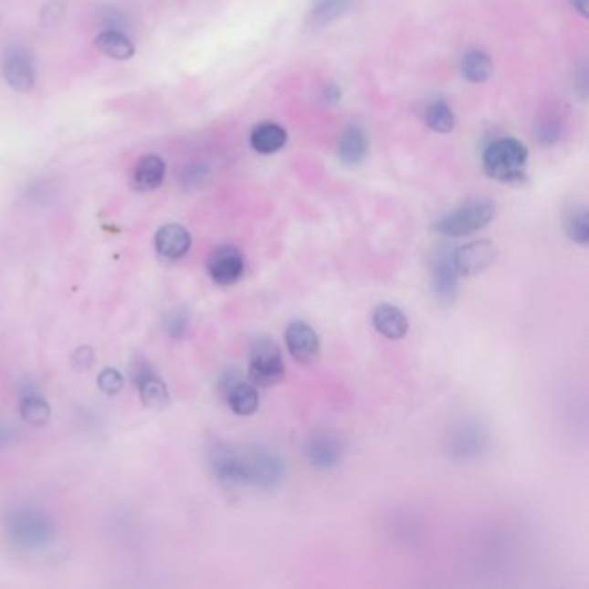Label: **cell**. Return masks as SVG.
Instances as JSON below:
<instances>
[{
    "mask_svg": "<svg viewBox=\"0 0 589 589\" xmlns=\"http://www.w3.org/2000/svg\"><path fill=\"white\" fill-rule=\"evenodd\" d=\"M529 151L526 145L513 139H496L484 149L482 166L488 175L503 184H519L526 180Z\"/></svg>",
    "mask_w": 589,
    "mask_h": 589,
    "instance_id": "6da1fadb",
    "label": "cell"
},
{
    "mask_svg": "<svg viewBox=\"0 0 589 589\" xmlns=\"http://www.w3.org/2000/svg\"><path fill=\"white\" fill-rule=\"evenodd\" d=\"M240 465L242 486L270 491L279 488L286 479V460L270 447H242Z\"/></svg>",
    "mask_w": 589,
    "mask_h": 589,
    "instance_id": "7a4b0ae2",
    "label": "cell"
},
{
    "mask_svg": "<svg viewBox=\"0 0 589 589\" xmlns=\"http://www.w3.org/2000/svg\"><path fill=\"white\" fill-rule=\"evenodd\" d=\"M494 215H496V207L489 199L470 201L467 205L443 215L434 224V230L441 236H447V237L472 236L491 224Z\"/></svg>",
    "mask_w": 589,
    "mask_h": 589,
    "instance_id": "3957f363",
    "label": "cell"
},
{
    "mask_svg": "<svg viewBox=\"0 0 589 589\" xmlns=\"http://www.w3.org/2000/svg\"><path fill=\"white\" fill-rule=\"evenodd\" d=\"M286 377V362L280 346L270 337L256 339L249 352L247 379L256 387H271Z\"/></svg>",
    "mask_w": 589,
    "mask_h": 589,
    "instance_id": "277c9868",
    "label": "cell"
},
{
    "mask_svg": "<svg viewBox=\"0 0 589 589\" xmlns=\"http://www.w3.org/2000/svg\"><path fill=\"white\" fill-rule=\"evenodd\" d=\"M5 532L9 542L25 550H33L47 544L52 538V522L38 510H17L7 522Z\"/></svg>",
    "mask_w": 589,
    "mask_h": 589,
    "instance_id": "5b68a950",
    "label": "cell"
},
{
    "mask_svg": "<svg viewBox=\"0 0 589 589\" xmlns=\"http://www.w3.org/2000/svg\"><path fill=\"white\" fill-rule=\"evenodd\" d=\"M460 271L453 261V251L447 247L436 251L430 261V284L437 303L453 304L460 292Z\"/></svg>",
    "mask_w": 589,
    "mask_h": 589,
    "instance_id": "8992f818",
    "label": "cell"
},
{
    "mask_svg": "<svg viewBox=\"0 0 589 589\" xmlns=\"http://www.w3.org/2000/svg\"><path fill=\"white\" fill-rule=\"evenodd\" d=\"M220 389L228 408L239 416H251L259 410V393L255 384L244 379L239 370L228 368L220 377Z\"/></svg>",
    "mask_w": 589,
    "mask_h": 589,
    "instance_id": "52a82bcc",
    "label": "cell"
},
{
    "mask_svg": "<svg viewBox=\"0 0 589 589\" xmlns=\"http://www.w3.org/2000/svg\"><path fill=\"white\" fill-rule=\"evenodd\" d=\"M303 453L313 468L331 470L342 460L344 443L332 430H317L304 441Z\"/></svg>",
    "mask_w": 589,
    "mask_h": 589,
    "instance_id": "ba28073f",
    "label": "cell"
},
{
    "mask_svg": "<svg viewBox=\"0 0 589 589\" xmlns=\"http://www.w3.org/2000/svg\"><path fill=\"white\" fill-rule=\"evenodd\" d=\"M488 429L478 420H463L447 437V449L451 457L468 460L476 458L488 447Z\"/></svg>",
    "mask_w": 589,
    "mask_h": 589,
    "instance_id": "9c48e42d",
    "label": "cell"
},
{
    "mask_svg": "<svg viewBox=\"0 0 589 589\" xmlns=\"http://www.w3.org/2000/svg\"><path fill=\"white\" fill-rule=\"evenodd\" d=\"M206 267L207 273L215 284L225 287L234 286L244 275L246 261L237 247L222 246L209 255Z\"/></svg>",
    "mask_w": 589,
    "mask_h": 589,
    "instance_id": "30bf717a",
    "label": "cell"
},
{
    "mask_svg": "<svg viewBox=\"0 0 589 589\" xmlns=\"http://www.w3.org/2000/svg\"><path fill=\"white\" fill-rule=\"evenodd\" d=\"M286 346L292 358L300 363H311L319 358L320 335L317 331L304 320H294L287 325Z\"/></svg>",
    "mask_w": 589,
    "mask_h": 589,
    "instance_id": "8fae6325",
    "label": "cell"
},
{
    "mask_svg": "<svg viewBox=\"0 0 589 589\" xmlns=\"http://www.w3.org/2000/svg\"><path fill=\"white\" fill-rule=\"evenodd\" d=\"M498 249L491 240H476L453 251V261L460 275L474 277L493 267Z\"/></svg>",
    "mask_w": 589,
    "mask_h": 589,
    "instance_id": "7c38bea8",
    "label": "cell"
},
{
    "mask_svg": "<svg viewBox=\"0 0 589 589\" xmlns=\"http://www.w3.org/2000/svg\"><path fill=\"white\" fill-rule=\"evenodd\" d=\"M209 465L225 486H242V465L240 449L228 445H216L209 451Z\"/></svg>",
    "mask_w": 589,
    "mask_h": 589,
    "instance_id": "4fadbf2b",
    "label": "cell"
},
{
    "mask_svg": "<svg viewBox=\"0 0 589 589\" xmlns=\"http://www.w3.org/2000/svg\"><path fill=\"white\" fill-rule=\"evenodd\" d=\"M192 237L185 226L178 224L163 225L156 232L154 247L163 259L176 261L189 253Z\"/></svg>",
    "mask_w": 589,
    "mask_h": 589,
    "instance_id": "5bb4252c",
    "label": "cell"
},
{
    "mask_svg": "<svg viewBox=\"0 0 589 589\" xmlns=\"http://www.w3.org/2000/svg\"><path fill=\"white\" fill-rule=\"evenodd\" d=\"M133 381L139 389V396H141L143 406H147L151 410H163L168 405V401H170L168 387L151 366L135 368Z\"/></svg>",
    "mask_w": 589,
    "mask_h": 589,
    "instance_id": "9a60e30c",
    "label": "cell"
},
{
    "mask_svg": "<svg viewBox=\"0 0 589 589\" xmlns=\"http://www.w3.org/2000/svg\"><path fill=\"white\" fill-rule=\"evenodd\" d=\"M372 323L379 334H383L384 337H387L391 341L403 339L405 335L408 334V329H410V323H408L406 315L403 313V310L389 303L379 304L373 310Z\"/></svg>",
    "mask_w": 589,
    "mask_h": 589,
    "instance_id": "2e32d148",
    "label": "cell"
},
{
    "mask_svg": "<svg viewBox=\"0 0 589 589\" xmlns=\"http://www.w3.org/2000/svg\"><path fill=\"white\" fill-rule=\"evenodd\" d=\"M166 175V164L160 156L151 154L139 161L131 175V187L135 191L149 192L158 189Z\"/></svg>",
    "mask_w": 589,
    "mask_h": 589,
    "instance_id": "e0dca14e",
    "label": "cell"
},
{
    "mask_svg": "<svg viewBox=\"0 0 589 589\" xmlns=\"http://www.w3.org/2000/svg\"><path fill=\"white\" fill-rule=\"evenodd\" d=\"M339 158L344 164L350 166H356L363 160L368 154V137H366L365 130L360 127H348L339 137Z\"/></svg>",
    "mask_w": 589,
    "mask_h": 589,
    "instance_id": "ac0fdd59",
    "label": "cell"
},
{
    "mask_svg": "<svg viewBox=\"0 0 589 589\" xmlns=\"http://www.w3.org/2000/svg\"><path fill=\"white\" fill-rule=\"evenodd\" d=\"M2 73H4L5 81L17 92H28L35 85L32 61L19 52H15L5 58Z\"/></svg>",
    "mask_w": 589,
    "mask_h": 589,
    "instance_id": "d6986e66",
    "label": "cell"
},
{
    "mask_svg": "<svg viewBox=\"0 0 589 589\" xmlns=\"http://www.w3.org/2000/svg\"><path fill=\"white\" fill-rule=\"evenodd\" d=\"M287 142L286 128L280 127L279 123L265 121L253 128L251 131V145L256 153L259 154H275L279 153Z\"/></svg>",
    "mask_w": 589,
    "mask_h": 589,
    "instance_id": "ffe728a7",
    "label": "cell"
},
{
    "mask_svg": "<svg viewBox=\"0 0 589 589\" xmlns=\"http://www.w3.org/2000/svg\"><path fill=\"white\" fill-rule=\"evenodd\" d=\"M94 44L102 54L110 56L112 59H120V61L131 59L135 54V46L131 44V40L128 38L127 35L116 32V30L99 33Z\"/></svg>",
    "mask_w": 589,
    "mask_h": 589,
    "instance_id": "44dd1931",
    "label": "cell"
},
{
    "mask_svg": "<svg viewBox=\"0 0 589 589\" xmlns=\"http://www.w3.org/2000/svg\"><path fill=\"white\" fill-rule=\"evenodd\" d=\"M462 75L472 83H484L493 75V63L488 54L480 50H470L463 56Z\"/></svg>",
    "mask_w": 589,
    "mask_h": 589,
    "instance_id": "7402d4cb",
    "label": "cell"
},
{
    "mask_svg": "<svg viewBox=\"0 0 589 589\" xmlns=\"http://www.w3.org/2000/svg\"><path fill=\"white\" fill-rule=\"evenodd\" d=\"M19 415L21 418L33 427L46 426L50 418V405L47 399L40 394L30 393L19 401Z\"/></svg>",
    "mask_w": 589,
    "mask_h": 589,
    "instance_id": "603a6c76",
    "label": "cell"
},
{
    "mask_svg": "<svg viewBox=\"0 0 589 589\" xmlns=\"http://www.w3.org/2000/svg\"><path fill=\"white\" fill-rule=\"evenodd\" d=\"M352 0H313L310 11V23L315 28H321L331 25L337 17L341 16L351 5Z\"/></svg>",
    "mask_w": 589,
    "mask_h": 589,
    "instance_id": "cb8c5ba5",
    "label": "cell"
},
{
    "mask_svg": "<svg viewBox=\"0 0 589 589\" xmlns=\"http://www.w3.org/2000/svg\"><path fill=\"white\" fill-rule=\"evenodd\" d=\"M563 228L567 237L579 244L588 246L589 242V216L588 209L584 206H575L567 211L563 218Z\"/></svg>",
    "mask_w": 589,
    "mask_h": 589,
    "instance_id": "d4e9b609",
    "label": "cell"
},
{
    "mask_svg": "<svg viewBox=\"0 0 589 589\" xmlns=\"http://www.w3.org/2000/svg\"><path fill=\"white\" fill-rule=\"evenodd\" d=\"M426 123L437 133H449L455 128V114L443 100H436L426 110Z\"/></svg>",
    "mask_w": 589,
    "mask_h": 589,
    "instance_id": "484cf974",
    "label": "cell"
},
{
    "mask_svg": "<svg viewBox=\"0 0 589 589\" xmlns=\"http://www.w3.org/2000/svg\"><path fill=\"white\" fill-rule=\"evenodd\" d=\"M97 385L106 396H116L123 389L125 379L116 368L108 366L97 375Z\"/></svg>",
    "mask_w": 589,
    "mask_h": 589,
    "instance_id": "4316f807",
    "label": "cell"
},
{
    "mask_svg": "<svg viewBox=\"0 0 589 589\" xmlns=\"http://www.w3.org/2000/svg\"><path fill=\"white\" fill-rule=\"evenodd\" d=\"M536 135H538V141L542 145H550V143L557 142L558 137H560V123H558L557 118L546 116L542 123L538 125Z\"/></svg>",
    "mask_w": 589,
    "mask_h": 589,
    "instance_id": "83f0119b",
    "label": "cell"
},
{
    "mask_svg": "<svg viewBox=\"0 0 589 589\" xmlns=\"http://www.w3.org/2000/svg\"><path fill=\"white\" fill-rule=\"evenodd\" d=\"M189 327V317L185 311H174L166 320V331L172 337H182Z\"/></svg>",
    "mask_w": 589,
    "mask_h": 589,
    "instance_id": "f1b7e54d",
    "label": "cell"
},
{
    "mask_svg": "<svg viewBox=\"0 0 589 589\" xmlns=\"http://www.w3.org/2000/svg\"><path fill=\"white\" fill-rule=\"evenodd\" d=\"M96 362L94 350L89 346H81L73 352V365L77 370H90V366Z\"/></svg>",
    "mask_w": 589,
    "mask_h": 589,
    "instance_id": "f546056e",
    "label": "cell"
},
{
    "mask_svg": "<svg viewBox=\"0 0 589 589\" xmlns=\"http://www.w3.org/2000/svg\"><path fill=\"white\" fill-rule=\"evenodd\" d=\"M207 176V170L205 166H191L185 172V184L189 185H199L201 182H205Z\"/></svg>",
    "mask_w": 589,
    "mask_h": 589,
    "instance_id": "4dcf8cb0",
    "label": "cell"
},
{
    "mask_svg": "<svg viewBox=\"0 0 589 589\" xmlns=\"http://www.w3.org/2000/svg\"><path fill=\"white\" fill-rule=\"evenodd\" d=\"M571 4L581 16H588V0H571Z\"/></svg>",
    "mask_w": 589,
    "mask_h": 589,
    "instance_id": "1f68e13d",
    "label": "cell"
},
{
    "mask_svg": "<svg viewBox=\"0 0 589 589\" xmlns=\"http://www.w3.org/2000/svg\"><path fill=\"white\" fill-rule=\"evenodd\" d=\"M325 97H327L329 100H337V99L341 97V90H339L335 85H329V87L325 89Z\"/></svg>",
    "mask_w": 589,
    "mask_h": 589,
    "instance_id": "d6a6232c",
    "label": "cell"
}]
</instances>
